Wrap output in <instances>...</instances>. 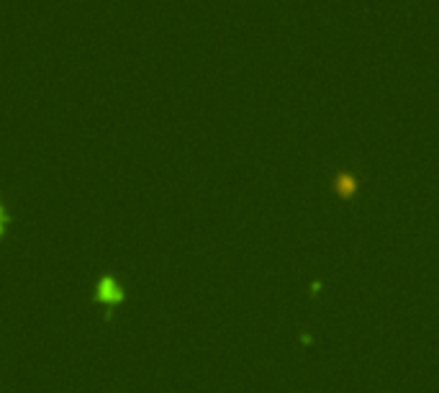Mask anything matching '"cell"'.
I'll return each mask as SVG.
<instances>
[{
    "label": "cell",
    "mask_w": 439,
    "mask_h": 393,
    "mask_svg": "<svg viewBox=\"0 0 439 393\" xmlns=\"http://www.w3.org/2000/svg\"><path fill=\"white\" fill-rule=\"evenodd\" d=\"M98 298L108 306H118L123 301V290L118 288V283L114 278H103L98 283Z\"/></svg>",
    "instance_id": "6da1fadb"
},
{
    "label": "cell",
    "mask_w": 439,
    "mask_h": 393,
    "mask_svg": "<svg viewBox=\"0 0 439 393\" xmlns=\"http://www.w3.org/2000/svg\"><path fill=\"white\" fill-rule=\"evenodd\" d=\"M337 188H339L342 193H352V188H355V180H352L350 175H342V177H339V183H337Z\"/></svg>",
    "instance_id": "7a4b0ae2"
},
{
    "label": "cell",
    "mask_w": 439,
    "mask_h": 393,
    "mask_svg": "<svg viewBox=\"0 0 439 393\" xmlns=\"http://www.w3.org/2000/svg\"><path fill=\"white\" fill-rule=\"evenodd\" d=\"M6 227H8V213H6V209H3V203H0V236H3Z\"/></svg>",
    "instance_id": "3957f363"
}]
</instances>
